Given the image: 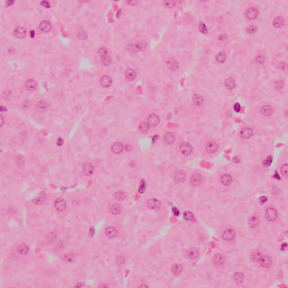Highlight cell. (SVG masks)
<instances>
[{"mask_svg":"<svg viewBox=\"0 0 288 288\" xmlns=\"http://www.w3.org/2000/svg\"><path fill=\"white\" fill-rule=\"evenodd\" d=\"M187 254L188 257L190 258L191 259H194L198 257L199 256V252L197 249L195 248H191L187 252Z\"/></svg>","mask_w":288,"mask_h":288,"instance_id":"f1b7e54d","label":"cell"},{"mask_svg":"<svg viewBox=\"0 0 288 288\" xmlns=\"http://www.w3.org/2000/svg\"><path fill=\"white\" fill-rule=\"evenodd\" d=\"M262 255H261V254L258 252H254L253 254H252V259L254 261H258L259 259V258L261 257Z\"/></svg>","mask_w":288,"mask_h":288,"instance_id":"f5cc1de1","label":"cell"},{"mask_svg":"<svg viewBox=\"0 0 288 288\" xmlns=\"http://www.w3.org/2000/svg\"><path fill=\"white\" fill-rule=\"evenodd\" d=\"M45 200H46V196H45V193H41L40 195L38 196V197L34 198L33 200V202L35 204L41 205L43 203V202L45 201Z\"/></svg>","mask_w":288,"mask_h":288,"instance_id":"4dcf8cb0","label":"cell"},{"mask_svg":"<svg viewBox=\"0 0 288 288\" xmlns=\"http://www.w3.org/2000/svg\"><path fill=\"white\" fill-rule=\"evenodd\" d=\"M225 86L228 90H233L236 86L235 80L232 77H228L225 81Z\"/></svg>","mask_w":288,"mask_h":288,"instance_id":"484cf974","label":"cell"},{"mask_svg":"<svg viewBox=\"0 0 288 288\" xmlns=\"http://www.w3.org/2000/svg\"><path fill=\"white\" fill-rule=\"evenodd\" d=\"M255 61L257 64H263L265 61V58L262 55H259L255 59Z\"/></svg>","mask_w":288,"mask_h":288,"instance_id":"816d5d0a","label":"cell"},{"mask_svg":"<svg viewBox=\"0 0 288 288\" xmlns=\"http://www.w3.org/2000/svg\"><path fill=\"white\" fill-rule=\"evenodd\" d=\"M100 60L101 63L105 66H109L112 63V59L108 55L101 56Z\"/></svg>","mask_w":288,"mask_h":288,"instance_id":"e575fe53","label":"cell"},{"mask_svg":"<svg viewBox=\"0 0 288 288\" xmlns=\"http://www.w3.org/2000/svg\"><path fill=\"white\" fill-rule=\"evenodd\" d=\"M241 109V105H240V104L239 103H235L234 105V111L235 112L239 113L240 112Z\"/></svg>","mask_w":288,"mask_h":288,"instance_id":"11a10c76","label":"cell"},{"mask_svg":"<svg viewBox=\"0 0 288 288\" xmlns=\"http://www.w3.org/2000/svg\"><path fill=\"white\" fill-rule=\"evenodd\" d=\"M227 59L226 54L225 52H221L217 54L216 56V61L218 63L223 64L226 62Z\"/></svg>","mask_w":288,"mask_h":288,"instance_id":"836d02e7","label":"cell"},{"mask_svg":"<svg viewBox=\"0 0 288 288\" xmlns=\"http://www.w3.org/2000/svg\"><path fill=\"white\" fill-rule=\"evenodd\" d=\"M284 23L285 21L283 18L278 16L274 19L273 25L275 27L278 28L282 27L284 25Z\"/></svg>","mask_w":288,"mask_h":288,"instance_id":"1f68e13d","label":"cell"},{"mask_svg":"<svg viewBox=\"0 0 288 288\" xmlns=\"http://www.w3.org/2000/svg\"><path fill=\"white\" fill-rule=\"evenodd\" d=\"M145 189H146V184H145V181H141L140 183V185H139V191L140 193H143L145 190Z\"/></svg>","mask_w":288,"mask_h":288,"instance_id":"f907efd6","label":"cell"},{"mask_svg":"<svg viewBox=\"0 0 288 288\" xmlns=\"http://www.w3.org/2000/svg\"><path fill=\"white\" fill-rule=\"evenodd\" d=\"M147 206L149 208L151 209L156 210L159 208L160 206V203L158 199L155 198H152L147 201Z\"/></svg>","mask_w":288,"mask_h":288,"instance_id":"4fadbf2b","label":"cell"},{"mask_svg":"<svg viewBox=\"0 0 288 288\" xmlns=\"http://www.w3.org/2000/svg\"><path fill=\"white\" fill-rule=\"evenodd\" d=\"M204 102L203 97L199 94H195L193 97V103L197 106H201Z\"/></svg>","mask_w":288,"mask_h":288,"instance_id":"83f0119b","label":"cell"},{"mask_svg":"<svg viewBox=\"0 0 288 288\" xmlns=\"http://www.w3.org/2000/svg\"><path fill=\"white\" fill-rule=\"evenodd\" d=\"M256 31H257V28L254 25H250L247 27V33L249 34H254L256 32Z\"/></svg>","mask_w":288,"mask_h":288,"instance_id":"681fc988","label":"cell"},{"mask_svg":"<svg viewBox=\"0 0 288 288\" xmlns=\"http://www.w3.org/2000/svg\"><path fill=\"white\" fill-rule=\"evenodd\" d=\"M13 3H14V1H7V2H6V5H7L8 6H11V5L13 4Z\"/></svg>","mask_w":288,"mask_h":288,"instance_id":"6125c7cd","label":"cell"},{"mask_svg":"<svg viewBox=\"0 0 288 288\" xmlns=\"http://www.w3.org/2000/svg\"><path fill=\"white\" fill-rule=\"evenodd\" d=\"M199 28L200 32L203 34H206L208 33V28H207L206 24L203 23H200Z\"/></svg>","mask_w":288,"mask_h":288,"instance_id":"ee69618b","label":"cell"},{"mask_svg":"<svg viewBox=\"0 0 288 288\" xmlns=\"http://www.w3.org/2000/svg\"><path fill=\"white\" fill-rule=\"evenodd\" d=\"M283 86H284V83L283 82V81H278L276 83V86L278 88H283Z\"/></svg>","mask_w":288,"mask_h":288,"instance_id":"6f0895ef","label":"cell"},{"mask_svg":"<svg viewBox=\"0 0 288 288\" xmlns=\"http://www.w3.org/2000/svg\"><path fill=\"white\" fill-rule=\"evenodd\" d=\"M180 152L185 156H189L193 153V147L189 143H183L180 146Z\"/></svg>","mask_w":288,"mask_h":288,"instance_id":"7a4b0ae2","label":"cell"},{"mask_svg":"<svg viewBox=\"0 0 288 288\" xmlns=\"http://www.w3.org/2000/svg\"><path fill=\"white\" fill-rule=\"evenodd\" d=\"M30 35H31V37H34V36H35V33H34V31H30Z\"/></svg>","mask_w":288,"mask_h":288,"instance_id":"be15d7a7","label":"cell"},{"mask_svg":"<svg viewBox=\"0 0 288 288\" xmlns=\"http://www.w3.org/2000/svg\"><path fill=\"white\" fill-rule=\"evenodd\" d=\"M261 113L266 117H269L273 113V109L269 105H263L261 108Z\"/></svg>","mask_w":288,"mask_h":288,"instance_id":"44dd1931","label":"cell"},{"mask_svg":"<svg viewBox=\"0 0 288 288\" xmlns=\"http://www.w3.org/2000/svg\"><path fill=\"white\" fill-rule=\"evenodd\" d=\"M25 87L29 91H34L37 87V83L33 79H28L25 83Z\"/></svg>","mask_w":288,"mask_h":288,"instance_id":"d6986e66","label":"cell"},{"mask_svg":"<svg viewBox=\"0 0 288 288\" xmlns=\"http://www.w3.org/2000/svg\"><path fill=\"white\" fill-rule=\"evenodd\" d=\"M114 197L116 200L119 201H122L125 199L126 194L122 191H118L114 194Z\"/></svg>","mask_w":288,"mask_h":288,"instance_id":"74e56055","label":"cell"},{"mask_svg":"<svg viewBox=\"0 0 288 288\" xmlns=\"http://www.w3.org/2000/svg\"><path fill=\"white\" fill-rule=\"evenodd\" d=\"M167 65L168 68L172 71H175L178 68V62L174 59H169L167 62Z\"/></svg>","mask_w":288,"mask_h":288,"instance_id":"7402d4cb","label":"cell"},{"mask_svg":"<svg viewBox=\"0 0 288 288\" xmlns=\"http://www.w3.org/2000/svg\"><path fill=\"white\" fill-rule=\"evenodd\" d=\"M243 275L240 273H236L234 275V279L237 284H240L243 281Z\"/></svg>","mask_w":288,"mask_h":288,"instance_id":"7bdbcfd3","label":"cell"},{"mask_svg":"<svg viewBox=\"0 0 288 288\" xmlns=\"http://www.w3.org/2000/svg\"><path fill=\"white\" fill-rule=\"evenodd\" d=\"M146 46V43L143 41H137L130 43L127 46V49L130 51L137 52L142 50Z\"/></svg>","mask_w":288,"mask_h":288,"instance_id":"6da1fadb","label":"cell"},{"mask_svg":"<svg viewBox=\"0 0 288 288\" xmlns=\"http://www.w3.org/2000/svg\"><path fill=\"white\" fill-rule=\"evenodd\" d=\"M206 151L209 154H215L218 149V144L213 141H209L205 145Z\"/></svg>","mask_w":288,"mask_h":288,"instance_id":"3957f363","label":"cell"},{"mask_svg":"<svg viewBox=\"0 0 288 288\" xmlns=\"http://www.w3.org/2000/svg\"><path fill=\"white\" fill-rule=\"evenodd\" d=\"M213 261V262L215 265H221L224 263V258L221 254H217L214 256Z\"/></svg>","mask_w":288,"mask_h":288,"instance_id":"d590c367","label":"cell"},{"mask_svg":"<svg viewBox=\"0 0 288 288\" xmlns=\"http://www.w3.org/2000/svg\"><path fill=\"white\" fill-rule=\"evenodd\" d=\"M203 177L202 175L199 174V173H195L192 175L190 180V182L191 185L193 186L197 187L198 186L200 185L203 182Z\"/></svg>","mask_w":288,"mask_h":288,"instance_id":"9c48e42d","label":"cell"},{"mask_svg":"<svg viewBox=\"0 0 288 288\" xmlns=\"http://www.w3.org/2000/svg\"><path fill=\"white\" fill-rule=\"evenodd\" d=\"M183 216H184V218L185 219H186V221H190V220H191L194 218L193 214L191 212H189V211L185 212L184 213Z\"/></svg>","mask_w":288,"mask_h":288,"instance_id":"f6af8a7d","label":"cell"},{"mask_svg":"<svg viewBox=\"0 0 288 288\" xmlns=\"http://www.w3.org/2000/svg\"><path fill=\"white\" fill-rule=\"evenodd\" d=\"M176 2L175 1H165V5L168 8H172L173 6H175Z\"/></svg>","mask_w":288,"mask_h":288,"instance_id":"db71d44e","label":"cell"},{"mask_svg":"<svg viewBox=\"0 0 288 288\" xmlns=\"http://www.w3.org/2000/svg\"><path fill=\"white\" fill-rule=\"evenodd\" d=\"M98 53L100 56H103L105 55H108V49L105 47H101L98 49Z\"/></svg>","mask_w":288,"mask_h":288,"instance_id":"c3c4849f","label":"cell"},{"mask_svg":"<svg viewBox=\"0 0 288 288\" xmlns=\"http://www.w3.org/2000/svg\"><path fill=\"white\" fill-rule=\"evenodd\" d=\"M109 211L113 215H118L122 212V207L119 204L113 203L109 206Z\"/></svg>","mask_w":288,"mask_h":288,"instance_id":"ac0fdd59","label":"cell"},{"mask_svg":"<svg viewBox=\"0 0 288 288\" xmlns=\"http://www.w3.org/2000/svg\"><path fill=\"white\" fill-rule=\"evenodd\" d=\"M27 34L26 29L23 27H17L14 31V35L18 38H23L25 37Z\"/></svg>","mask_w":288,"mask_h":288,"instance_id":"30bf717a","label":"cell"},{"mask_svg":"<svg viewBox=\"0 0 288 288\" xmlns=\"http://www.w3.org/2000/svg\"><path fill=\"white\" fill-rule=\"evenodd\" d=\"M41 4V5H42L43 6L45 7V8H49L51 7V4L50 3H49V1H42L40 3Z\"/></svg>","mask_w":288,"mask_h":288,"instance_id":"9f6ffc18","label":"cell"},{"mask_svg":"<svg viewBox=\"0 0 288 288\" xmlns=\"http://www.w3.org/2000/svg\"><path fill=\"white\" fill-rule=\"evenodd\" d=\"M38 28L42 32H48L51 29V24L49 21H42L39 24Z\"/></svg>","mask_w":288,"mask_h":288,"instance_id":"7c38bea8","label":"cell"},{"mask_svg":"<svg viewBox=\"0 0 288 288\" xmlns=\"http://www.w3.org/2000/svg\"><path fill=\"white\" fill-rule=\"evenodd\" d=\"M123 145L119 142L114 143L112 145V147H111V150H112V152L115 154H120L121 153H122L123 152Z\"/></svg>","mask_w":288,"mask_h":288,"instance_id":"9a60e30c","label":"cell"},{"mask_svg":"<svg viewBox=\"0 0 288 288\" xmlns=\"http://www.w3.org/2000/svg\"><path fill=\"white\" fill-rule=\"evenodd\" d=\"M235 232L232 229H227L224 231L222 235L223 238L227 241L232 240L235 237Z\"/></svg>","mask_w":288,"mask_h":288,"instance_id":"ffe728a7","label":"cell"},{"mask_svg":"<svg viewBox=\"0 0 288 288\" xmlns=\"http://www.w3.org/2000/svg\"><path fill=\"white\" fill-rule=\"evenodd\" d=\"M175 141V136L172 132H167L164 136V141L167 145H171Z\"/></svg>","mask_w":288,"mask_h":288,"instance_id":"cb8c5ba5","label":"cell"},{"mask_svg":"<svg viewBox=\"0 0 288 288\" xmlns=\"http://www.w3.org/2000/svg\"><path fill=\"white\" fill-rule=\"evenodd\" d=\"M62 144H63V140H62V139H58L57 140V142H56V144L58 146H62Z\"/></svg>","mask_w":288,"mask_h":288,"instance_id":"94428289","label":"cell"},{"mask_svg":"<svg viewBox=\"0 0 288 288\" xmlns=\"http://www.w3.org/2000/svg\"><path fill=\"white\" fill-rule=\"evenodd\" d=\"M280 171H281V173H282V175H284L285 176H287V175H288V165L287 164H284V165H283L281 167Z\"/></svg>","mask_w":288,"mask_h":288,"instance_id":"7dc6e473","label":"cell"},{"mask_svg":"<svg viewBox=\"0 0 288 288\" xmlns=\"http://www.w3.org/2000/svg\"><path fill=\"white\" fill-rule=\"evenodd\" d=\"M125 77L130 81H133L137 77L136 72L133 69H128L125 73Z\"/></svg>","mask_w":288,"mask_h":288,"instance_id":"603a6c76","label":"cell"},{"mask_svg":"<svg viewBox=\"0 0 288 288\" xmlns=\"http://www.w3.org/2000/svg\"><path fill=\"white\" fill-rule=\"evenodd\" d=\"M147 122L151 127H156L160 122V118L155 114H152L147 117Z\"/></svg>","mask_w":288,"mask_h":288,"instance_id":"5b68a950","label":"cell"},{"mask_svg":"<svg viewBox=\"0 0 288 288\" xmlns=\"http://www.w3.org/2000/svg\"><path fill=\"white\" fill-rule=\"evenodd\" d=\"M267 197H266V196H265L261 197H260V199H259V201H260V202H261V203H265L267 201Z\"/></svg>","mask_w":288,"mask_h":288,"instance_id":"91938a15","label":"cell"},{"mask_svg":"<svg viewBox=\"0 0 288 288\" xmlns=\"http://www.w3.org/2000/svg\"><path fill=\"white\" fill-rule=\"evenodd\" d=\"M259 221L257 217H253L249 219V225L252 227H256L259 224Z\"/></svg>","mask_w":288,"mask_h":288,"instance_id":"f35d334b","label":"cell"},{"mask_svg":"<svg viewBox=\"0 0 288 288\" xmlns=\"http://www.w3.org/2000/svg\"><path fill=\"white\" fill-rule=\"evenodd\" d=\"M172 271L175 274V275H179L181 273L182 271V267L181 265L179 264H176L172 268Z\"/></svg>","mask_w":288,"mask_h":288,"instance_id":"ab89813d","label":"cell"},{"mask_svg":"<svg viewBox=\"0 0 288 288\" xmlns=\"http://www.w3.org/2000/svg\"><path fill=\"white\" fill-rule=\"evenodd\" d=\"M105 234L106 237L111 239H113L117 235L118 231L114 227H107L105 230Z\"/></svg>","mask_w":288,"mask_h":288,"instance_id":"2e32d148","label":"cell"},{"mask_svg":"<svg viewBox=\"0 0 288 288\" xmlns=\"http://www.w3.org/2000/svg\"><path fill=\"white\" fill-rule=\"evenodd\" d=\"M174 178L177 182H183L185 180V173L182 171H178L175 173Z\"/></svg>","mask_w":288,"mask_h":288,"instance_id":"4316f807","label":"cell"},{"mask_svg":"<svg viewBox=\"0 0 288 288\" xmlns=\"http://www.w3.org/2000/svg\"><path fill=\"white\" fill-rule=\"evenodd\" d=\"M37 109L39 112L43 113V112H45L47 110V108H48V105H47V104L46 103V101H45L43 100H41L37 103Z\"/></svg>","mask_w":288,"mask_h":288,"instance_id":"d6a6232c","label":"cell"},{"mask_svg":"<svg viewBox=\"0 0 288 288\" xmlns=\"http://www.w3.org/2000/svg\"><path fill=\"white\" fill-rule=\"evenodd\" d=\"M265 217L268 221H274L277 217V212L272 208H268L265 212Z\"/></svg>","mask_w":288,"mask_h":288,"instance_id":"52a82bcc","label":"cell"},{"mask_svg":"<svg viewBox=\"0 0 288 288\" xmlns=\"http://www.w3.org/2000/svg\"><path fill=\"white\" fill-rule=\"evenodd\" d=\"M172 212H173V215L176 216H178L179 215H180V212H179V211L178 210L177 208H173L172 209Z\"/></svg>","mask_w":288,"mask_h":288,"instance_id":"680465c9","label":"cell"},{"mask_svg":"<svg viewBox=\"0 0 288 288\" xmlns=\"http://www.w3.org/2000/svg\"><path fill=\"white\" fill-rule=\"evenodd\" d=\"M253 131L252 128L249 127H244L243 128L240 132V136L241 138L244 139H248L253 136Z\"/></svg>","mask_w":288,"mask_h":288,"instance_id":"ba28073f","label":"cell"},{"mask_svg":"<svg viewBox=\"0 0 288 288\" xmlns=\"http://www.w3.org/2000/svg\"><path fill=\"white\" fill-rule=\"evenodd\" d=\"M258 11L257 9L253 7L249 8V9H247L245 12V16L249 20L252 21L254 20L257 18L258 15Z\"/></svg>","mask_w":288,"mask_h":288,"instance_id":"8992f818","label":"cell"},{"mask_svg":"<svg viewBox=\"0 0 288 288\" xmlns=\"http://www.w3.org/2000/svg\"><path fill=\"white\" fill-rule=\"evenodd\" d=\"M272 163V156L269 155L264 160L263 162V165L265 167H268L271 165Z\"/></svg>","mask_w":288,"mask_h":288,"instance_id":"60d3db41","label":"cell"},{"mask_svg":"<svg viewBox=\"0 0 288 288\" xmlns=\"http://www.w3.org/2000/svg\"><path fill=\"white\" fill-rule=\"evenodd\" d=\"M87 32L84 29H80V31L78 32V33H77V36L80 39V40H84L85 38H86L87 37Z\"/></svg>","mask_w":288,"mask_h":288,"instance_id":"b9f144b4","label":"cell"},{"mask_svg":"<svg viewBox=\"0 0 288 288\" xmlns=\"http://www.w3.org/2000/svg\"><path fill=\"white\" fill-rule=\"evenodd\" d=\"M54 207L58 212L64 211L67 208V203L64 199L58 198L54 202Z\"/></svg>","mask_w":288,"mask_h":288,"instance_id":"277c9868","label":"cell"},{"mask_svg":"<svg viewBox=\"0 0 288 288\" xmlns=\"http://www.w3.org/2000/svg\"><path fill=\"white\" fill-rule=\"evenodd\" d=\"M100 84L103 87L108 88L111 86L112 84V78L108 75H104L100 78Z\"/></svg>","mask_w":288,"mask_h":288,"instance_id":"8fae6325","label":"cell"},{"mask_svg":"<svg viewBox=\"0 0 288 288\" xmlns=\"http://www.w3.org/2000/svg\"><path fill=\"white\" fill-rule=\"evenodd\" d=\"M83 172L87 176H90L94 172V167L93 165L90 163H86L83 166Z\"/></svg>","mask_w":288,"mask_h":288,"instance_id":"e0dca14e","label":"cell"},{"mask_svg":"<svg viewBox=\"0 0 288 288\" xmlns=\"http://www.w3.org/2000/svg\"><path fill=\"white\" fill-rule=\"evenodd\" d=\"M65 260L66 261H68L69 262H73L74 259V258H75V256L74 255L73 253H68V254H67L65 256Z\"/></svg>","mask_w":288,"mask_h":288,"instance_id":"bcb514c9","label":"cell"},{"mask_svg":"<svg viewBox=\"0 0 288 288\" xmlns=\"http://www.w3.org/2000/svg\"><path fill=\"white\" fill-rule=\"evenodd\" d=\"M29 247L27 244H21L17 248V252L21 255L25 256L29 252Z\"/></svg>","mask_w":288,"mask_h":288,"instance_id":"d4e9b609","label":"cell"},{"mask_svg":"<svg viewBox=\"0 0 288 288\" xmlns=\"http://www.w3.org/2000/svg\"><path fill=\"white\" fill-rule=\"evenodd\" d=\"M259 261L261 265L263 267H269L272 263L271 258L268 256H261Z\"/></svg>","mask_w":288,"mask_h":288,"instance_id":"5bb4252c","label":"cell"},{"mask_svg":"<svg viewBox=\"0 0 288 288\" xmlns=\"http://www.w3.org/2000/svg\"><path fill=\"white\" fill-rule=\"evenodd\" d=\"M150 127V126L147 123V122H143L139 125V129L141 133L146 134L149 130Z\"/></svg>","mask_w":288,"mask_h":288,"instance_id":"8d00e7d4","label":"cell"},{"mask_svg":"<svg viewBox=\"0 0 288 288\" xmlns=\"http://www.w3.org/2000/svg\"><path fill=\"white\" fill-rule=\"evenodd\" d=\"M232 179L230 175L228 174H224L221 177V182L224 185L228 186L230 185L232 182Z\"/></svg>","mask_w":288,"mask_h":288,"instance_id":"f546056e","label":"cell"}]
</instances>
